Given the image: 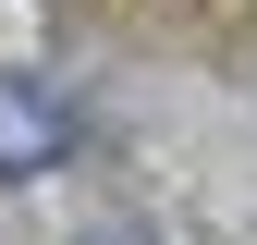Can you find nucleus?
I'll return each mask as SVG.
<instances>
[{"mask_svg":"<svg viewBox=\"0 0 257 245\" xmlns=\"http://www.w3.org/2000/svg\"><path fill=\"white\" fill-rule=\"evenodd\" d=\"M61 147H74V110H61L49 86H25V74H0V172H49Z\"/></svg>","mask_w":257,"mask_h":245,"instance_id":"f257e3e1","label":"nucleus"}]
</instances>
